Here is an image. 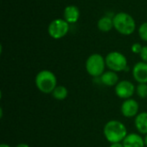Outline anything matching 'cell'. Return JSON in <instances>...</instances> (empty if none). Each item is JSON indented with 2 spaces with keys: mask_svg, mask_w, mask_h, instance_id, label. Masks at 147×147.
I'll return each mask as SVG.
<instances>
[{
  "mask_svg": "<svg viewBox=\"0 0 147 147\" xmlns=\"http://www.w3.org/2000/svg\"><path fill=\"white\" fill-rule=\"evenodd\" d=\"M140 104L135 99H126L123 101L121 106V115L126 118L136 117L139 115Z\"/></svg>",
  "mask_w": 147,
  "mask_h": 147,
  "instance_id": "8",
  "label": "cell"
},
{
  "mask_svg": "<svg viewBox=\"0 0 147 147\" xmlns=\"http://www.w3.org/2000/svg\"><path fill=\"white\" fill-rule=\"evenodd\" d=\"M80 16L79 9L75 5H69L66 6L64 10V19L70 24L75 23L78 22Z\"/></svg>",
  "mask_w": 147,
  "mask_h": 147,
  "instance_id": "12",
  "label": "cell"
},
{
  "mask_svg": "<svg viewBox=\"0 0 147 147\" xmlns=\"http://www.w3.org/2000/svg\"><path fill=\"white\" fill-rule=\"evenodd\" d=\"M0 147H11V146H9V145H7V144H1L0 145Z\"/></svg>",
  "mask_w": 147,
  "mask_h": 147,
  "instance_id": "23",
  "label": "cell"
},
{
  "mask_svg": "<svg viewBox=\"0 0 147 147\" xmlns=\"http://www.w3.org/2000/svg\"><path fill=\"white\" fill-rule=\"evenodd\" d=\"M106 66L113 71L121 72L127 70V59L124 54L120 52H111L105 57Z\"/></svg>",
  "mask_w": 147,
  "mask_h": 147,
  "instance_id": "5",
  "label": "cell"
},
{
  "mask_svg": "<svg viewBox=\"0 0 147 147\" xmlns=\"http://www.w3.org/2000/svg\"><path fill=\"white\" fill-rule=\"evenodd\" d=\"M110 147H124L122 143H114V144H111Z\"/></svg>",
  "mask_w": 147,
  "mask_h": 147,
  "instance_id": "20",
  "label": "cell"
},
{
  "mask_svg": "<svg viewBox=\"0 0 147 147\" xmlns=\"http://www.w3.org/2000/svg\"><path fill=\"white\" fill-rule=\"evenodd\" d=\"M97 28L102 32H109L114 28L113 17L104 16L101 17L97 22Z\"/></svg>",
  "mask_w": 147,
  "mask_h": 147,
  "instance_id": "14",
  "label": "cell"
},
{
  "mask_svg": "<svg viewBox=\"0 0 147 147\" xmlns=\"http://www.w3.org/2000/svg\"><path fill=\"white\" fill-rule=\"evenodd\" d=\"M122 144L124 147H145L144 138L135 133L128 134L122 141Z\"/></svg>",
  "mask_w": 147,
  "mask_h": 147,
  "instance_id": "10",
  "label": "cell"
},
{
  "mask_svg": "<svg viewBox=\"0 0 147 147\" xmlns=\"http://www.w3.org/2000/svg\"><path fill=\"white\" fill-rule=\"evenodd\" d=\"M34 83L36 88L43 94H52L57 85V78L55 74L48 70L39 71L35 77Z\"/></svg>",
  "mask_w": 147,
  "mask_h": 147,
  "instance_id": "2",
  "label": "cell"
},
{
  "mask_svg": "<svg viewBox=\"0 0 147 147\" xmlns=\"http://www.w3.org/2000/svg\"><path fill=\"white\" fill-rule=\"evenodd\" d=\"M135 90H136V87L134 86V84L128 80L120 81L115 86V91L116 96L125 100L131 98L135 93Z\"/></svg>",
  "mask_w": 147,
  "mask_h": 147,
  "instance_id": "7",
  "label": "cell"
},
{
  "mask_svg": "<svg viewBox=\"0 0 147 147\" xmlns=\"http://www.w3.org/2000/svg\"><path fill=\"white\" fill-rule=\"evenodd\" d=\"M106 62L105 58H103L99 53L91 54L86 60L85 68L89 75L93 78H100L105 71Z\"/></svg>",
  "mask_w": 147,
  "mask_h": 147,
  "instance_id": "4",
  "label": "cell"
},
{
  "mask_svg": "<svg viewBox=\"0 0 147 147\" xmlns=\"http://www.w3.org/2000/svg\"><path fill=\"white\" fill-rule=\"evenodd\" d=\"M144 141H145V146L147 147V134L145 135V138H144Z\"/></svg>",
  "mask_w": 147,
  "mask_h": 147,
  "instance_id": "22",
  "label": "cell"
},
{
  "mask_svg": "<svg viewBox=\"0 0 147 147\" xmlns=\"http://www.w3.org/2000/svg\"><path fill=\"white\" fill-rule=\"evenodd\" d=\"M133 77L139 84H147V63L140 61L133 68Z\"/></svg>",
  "mask_w": 147,
  "mask_h": 147,
  "instance_id": "9",
  "label": "cell"
},
{
  "mask_svg": "<svg viewBox=\"0 0 147 147\" xmlns=\"http://www.w3.org/2000/svg\"><path fill=\"white\" fill-rule=\"evenodd\" d=\"M15 147H29V146L28 144H25V143H21V144H18L17 146H16Z\"/></svg>",
  "mask_w": 147,
  "mask_h": 147,
  "instance_id": "21",
  "label": "cell"
},
{
  "mask_svg": "<svg viewBox=\"0 0 147 147\" xmlns=\"http://www.w3.org/2000/svg\"><path fill=\"white\" fill-rule=\"evenodd\" d=\"M134 126L141 134H147V112H141L135 117Z\"/></svg>",
  "mask_w": 147,
  "mask_h": 147,
  "instance_id": "13",
  "label": "cell"
},
{
  "mask_svg": "<svg viewBox=\"0 0 147 147\" xmlns=\"http://www.w3.org/2000/svg\"><path fill=\"white\" fill-rule=\"evenodd\" d=\"M114 28L123 35L132 34L136 28L134 17L126 12H119L113 16Z\"/></svg>",
  "mask_w": 147,
  "mask_h": 147,
  "instance_id": "3",
  "label": "cell"
},
{
  "mask_svg": "<svg viewBox=\"0 0 147 147\" xmlns=\"http://www.w3.org/2000/svg\"><path fill=\"white\" fill-rule=\"evenodd\" d=\"M127 134L126 126L120 121L111 120L108 121L103 127V135L110 144L122 143Z\"/></svg>",
  "mask_w": 147,
  "mask_h": 147,
  "instance_id": "1",
  "label": "cell"
},
{
  "mask_svg": "<svg viewBox=\"0 0 147 147\" xmlns=\"http://www.w3.org/2000/svg\"><path fill=\"white\" fill-rule=\"evenodd\" d=\"M143 47L141 46V44L140 43H134L133 44V46L131 47V50L135 54H140L141 51H142Z\"/></svg>",
  "mask_w": 147,
  "mask_h": 147,
  "instance_id": "18",
  "label": "cell"
},
{
  "mask_svg": "<svg viewBox=\"0 0 147 147\" xmlns=\"http://www.w3.org/2000/svg\"><path fill=\"white\" fill-rule=\"evenodd\" d=\"M139 35L140 39L147 42V22L142 23L139 28Z\"/></svg>",
  "mask_w": 147,
  "mask_h": 147,
  "instance_id": "17",
  "label": "cell"
},
{
  "mask_svg": "<svg viewBox=\"0 0 147 147\" xmlns=\"http://www.w3.org/2000/svg\"><path fill=\"white\" fill-rule=\"evenodd\" d=\"M135 93L141 99L147 98V84H139L136 86Z\"/></svg>",
  "mask_w": 147,
  "mask_h": 147,
  "instance_id": "16",
  "label": "cell"
},
{
  "mask_svg": "<svg viewBox=\"0 0 147 147\" xmlns=\"http://www.w3.org/2000/svg\"><path fill=\"white\" fill-rule=\"evenodd\" d=\"M101 83L107 87H113L115 86L119 83V76L117 72L113 71H104V73L100 77Z\"/></svg>",
  "mask_w": 147,
  "mask_h": 147,
  "instance_id": "11",
  "label": "cell"
},
{
  "mask_svg": "<svg viewBox=\"0 0 147 147\" xmlns=\"http://www.w3.org/2000/svg\"><path fill=\"white\" fill-rule=\"evenodd\" d=\"M52 96L57 101H64L68 96V90L63 85H58L52 92Z\"/></svg>",
  "mask_w": 147,
  "mask_h": 147,
  "instance_id": "15",
  "label": "cell"
},
{
  "mask_svg": "<svg viewBox=\"0 0 147 147\" xmlns=\"http://www.w3.org/2000/svg\"><path fill=\"white\" fill-rule=\"evenodd\" d=\"M140 58H141L142 61L147 63V46L143 47L142 51H141V53H140Z\"/></svg>",
  "mask_w": 147,
  "mask_h": 147,
  "instance_id": "19",
  "label": "cell"
},
{
  "mask_svg": "<svg viewBox=\"0 0 147 147\" xmlns=\"http://www.w3.org/2000/svg\"><path fill=\"white\" fill-rule=\"evenodd\" d=\"M47 30L52 38L55 40L61 39L68 34L69 23L65 19L58 18L50 22Z\"/></svg>",
  "mask_w": 147,
  "mask_h": 147,
  "instance_id": "6",
  "label": "cell"
}]
</instances>
